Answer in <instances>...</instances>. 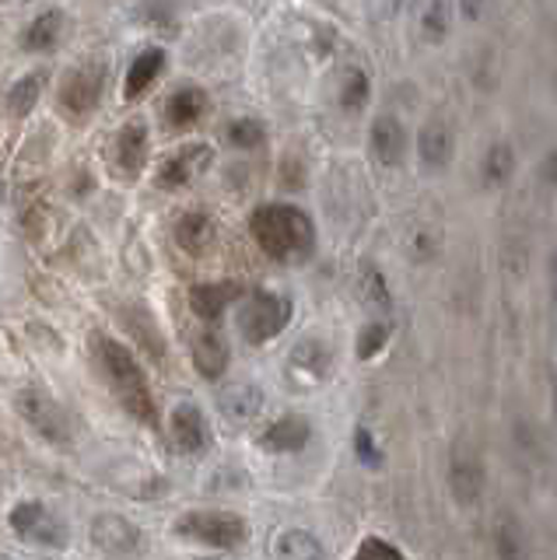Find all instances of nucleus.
<instances>
[{"label": "nucleus", "mask_w": 557, "mask_h": 560, "mask_svg": "<svg viewBox=\"0 0 557 560\" xmlns=\"http://www.w3.org/2000/svg\"><path fill=\"white\" fill-rule=\"evenodd\" d=\"M165 70V52L159 49V46H151V49H144V52H137V60L130 63V70H127V88H124V98L127 102H134V98H141L148 88H151V81L159 78Z\"/></svg>", "instance_id": "19"}, {"label": "nucleus", "mask_w": 557, "mask_h": 560, "mask_svg": "<svg viewBox=\"0 0 557 560\" xmlns=\"http://www.w3.org/2000/svg\"><path fill=\"white\" fill-rule=\"evenodd\" d=\"M95 358L109 389L124 402V410L141 420V424H159V410H154V396L144 378V368L137 364L130 350L113 337H95Z\"/></svg>", "instance_id": "2"}, {"label": "nucleus", "mask_w": 557, "mask_h": 560, "mask_svg": "<svg viewBox=\"0 0 557 560\" xmlns=\"http://www.w3.org/2000/svg\"><path fill=\"white\" fill-rule=\"evenodd\" d=\"M43 84H46V70H32V74H25L22 81H14V88L8 92V113L14 119H25L32 109H36Z\"/></svg>", "instance_id": "21"}, {"label": "nucleus", "mask_w": 557, "mask_h": 560, "mask_svg": "<svg viewBox=\"0 0 557 560\" xmlns=\"http://www.w3.org/2000/svg\"><path fill=\"white\" fill-rule=\"evenodd\" d=\"M63 35H67V14L57 11V8H49L46 14H39L36 22L25 28L22 46L28 52H49V49H57L63 43Z\"/></svg>", "instance_id": "15"}, {"label": "nucleus", "mask_w": 557, "mask_h": 560, "mask_svg": "<svg viewBox=\"0 0 557 560\" xmlns=\"http://www.w3.org/2000/svg\"><path fill=\"white\" fill-rule=\"evenodd\" d=\"M207 95L200 92L197 84H186V88H176V92L169 95L165 102V119H169V127H176V130H189V127H197V122L207 116Z\"/></svg>", "instance_id": "13"}, {"label": "nucleus", "mask_w": 557, "mask_h": 560, "mask_svg": "<svg viewBox=\"0 0 557 560\" xmlns=\"http://www.w3.org/2000/svg\"><path fill=\"white\" fill-rule=\"evenodd\" d=\"M358 557H399L396 547H390V542H379V539H364L358 547Z\"/></svg>", "instance_id": "30"}, {"label": "nucleus", "mask_w": 557, "mask_h": 560, "mask_svg": "<svg viewBox=\"0 0 557 560\" xmlns=\"http://www.w3.org/2000/svg\"><path fill=\"white\" fill-rule=\"evenodd\" d=\"M449 487H452V494H456L460 504L477 501V494H480V466L460 459L456 466H452V472H449Z\"/></svg>", "instance_id": "24"}, {"label": "nucleus", "mask_w": 557, "mask_h": 560, "mask_svg": "<svg viewBox=\"0 0 557 560\" xmlns=\"http://www.w3.org/2000/svg\"><path fill=\"white\" fill-rule=\"evenodd\" d=\"M11 529L19 533L22 539L28 542H49V547H63V539H67V529H63V522L49 512V508L43 501H22V504H14L11 508Z\"/></svg>", "instance_id": "7"}, {"label": "nucleus", "mask_w": 557, "mask_h": 560, "mask_svg": "<svg viewBox=\"0 0 557 560\" xmlns=\"http://www.w3.org/2000/svg\"><path fill=\"white\" fill-rule=\"evenodd\" d=\"M116 162L127 175H137L148 162V127L144 122H127L116 137Z\"/></svg>", "instance_id": "18"}, {"label": "nucleus", "mask_w": 557, "mask_h": 560, "mask_svg": "<svg viewBox=\"0 0 557 560\" xmlns=\"http://www.w3.org/2000/svg\"><path fill=\"white\" fill-rule=\"evenodd\" d=\"M404 144H407L404 127H399L393 116H379L375 127H372V151H375L379 162L396 165L399 158H404Z\"/></svg>", "instance_id": "20"}, {"label": "nucleus", "mask_w": 557, "mask_h": 560, "mask_svg": "<svg viewBox=\"0 0 557 560\" xmlns=\"http://www.w3.org/2000/svg\"><path fill=\"white\" fill-rule=\"evenodd\" d=\"M326 550L320 547L316 539H312L309 533H302V529H291V533H285L281 536V542H277V557H291V560H316V557H323Z\"/></svg>", "instance_id": "25"}, {"label": "nucleus", "mask_w": 557, "mask_h": 560, "mask_svg": "<svg viewBox=\"0 0 557 560\" xmlns=\"http://www.w3.org/2000/svg\"><path fill=\"white\" fill-rule=\"evenodd\" d=\"M214 235H218L214 221L207 214H200V210H194V214H183L179 224H176V242H179V249L189 253V256H204L214 245Z\"/></svg>", "instance_id": "17"}, {"label": "nucleus", "mask_w": 557, "mask_h": 560, "mask_svg": "<svg viewBox=\"0 0 557 560\" xmlns=\"http://www.w3.org/2000/svg\"><path fill=\"white\" fill-rule=\"evenodd\" d=\"M421 162L428 168H442L449 162V154H452V140H449V130L442 127V122H431V127H425L421 133Z\"/></svg>", "instance_id": "22"}, {"label": "nucleus", "mask_w": 557, "mask_h": 560, "mask_svg": "<svg viewBox=\"0 0 557 560\" xmlns=\"http://www.w3.org/2000/svg\"><path fill=\"white\" fill-rule=\"evenodd\" d=\"M102 95H106V63L89 60L67 70V78L60 84V109L71 119H84L98 109Z\"/></svg>", "instance_id": "6"}, {"label": "nucleus", "mask_w": 557, "mask_h": 560, "mask_svg": "<svg viewBox=\"0 0 557 560\" xmlns=\"http://www.w3.org/2000/svg\"><path fill=\"white\" fill-rule=\"evenodd\" d=\"M382 343H386V329L382 326H369L361 332V343H358V354L369 361V358H375L379 350H382Z\"/></svg>", "instance_id": "29"}, {"label": "nucleus", "mask_w": 557, "mask_h": 560, "mask_svg": "<svg viewBox=\"0 0 557 560\" xmlns=\"http://www.w3.org/2000/svg\"><path fill=\"white\" fill-rule=\"evenodd\" d=\"M141 22L151 25V28L172 32V28H176V11H172V4H165V0H148V4L141 8Z\"/></svg>", "instance_id": "28"}, {"label": "nucleus", "mask_w": 557, "mask_h": 560, "mask_svg": "<svg viewBox=\"0 0 557 560\" xmlns=\"http://www.w3.org/2000/svg\"><path fill=\"white\" fill-rule=\"evenodd\" d=\"M218 407H221V417L232 420V424H250V420L264 410V393L250 382H239L218 396Z\"/></svg>", "instance_id": "14"}, {"label": "nucleus", "mask_w": 557, "mask_h": 560, "mask_svg": "<svg viewBox=\"0 0 557 560\" xmlns=\"http://www.w3.org/2000/svg\"><path fill=\"white\" fill-rule=\"evenodd\" d=\"M291 368H305V372L312 375H323L326 372V354H323V347L316 340H305L302 347H294L291 350Z\"/></svg>", "instance_id": "26"}, {"label": "nucleus", "mask_w": 557, "mask_h": 560, "mask_svg": "<svg viewBox=\"0 0 557 560\" xmlns=\"http://www.w3.org/2000/svg\"><path fill=\"white\" fill-rule=\"evenodd\" d=\"M211 162H214V151L207 144H186L172 158H165V165L159 168V186L183 189L189 183H197L200 175L211 168Z\"/></svg>", "instance_id": "8"}, {"label": "nucleus", "mask_w": 557, "mask_h": 560, "mask_svg": "<svg viewBox=\"0 0 557 560\" xmlns=\"http://www.w3.org/2000/svg\"><path fill=\"white\" fill-rule=\"evenodd\" d=\"M176 533L183 539L204 542V547L235 550L250 539V525L246 518L232 512H189L176 522Z\"/></svg>", "instance_id": "4"}, {"label": "nucleus", "mask_w": 557, "mask_h": 560, "mask_svg": "<svg viewBox=\"0 0 557 560\" xmlns=\"http://www.w3.org/2000/svg\"><path fill=\"white\" fill-rule=\"evenodd\" d=\"M194 364H197V372L211 382L224 375V368H229V343H224L218 329L207 326L194 332Z\"/></svg>", "instance_id": "12"}, {"label": "nucleus", "mask_w": 557, "mask_h": 560, "mask_svg": "<svg viewBox=\"0 0 557 560\" xmlns=\"http://www.w3.org/2000/svg\"><path fill=\"white\" fill-rule=\"evenodd\" d=\"M250 228L259 249L277 262H299L309 259L312 249H316V232H312L309 214L291 203L259 207L250 218Z\"/></svg>", "instance_id": "1"}, {"label": "nucleus", "mask_w": 557, "mask_h": 560, "mask_svg": "<svg viewBox=\"0 0 557 560\" xmlns=\"http://www.w3.org/2000/svg\"><path fill=\"white\" fill-rule=\"evenodd\" d=\"M92 542L106 553H119V557L137 553L141 550V529L119 515H102L92 522Z\"/></svg>", "instance_id": "11"}, {"label": "nucleus", "mask_w": 557, "mask_h": 560, "mask_svg": "<svg viewBox=\"0 0 557 560\" xmlns=\"http://www.w3.org/2000/svg\"><path fill=\"white\" fill-rule=\"evenodd\" d=\"M224 140H229L232 148L250 151V148H259L267 140V127L259 119H253V116H239V119L229 122V127H224Z\"/></svg>", "instance_id": "23"}, {"label": "nucleus", "mask_w": 557, "mask_h": 560, "mask_svg": "<svg viewBox=\"0 0 557 560\" xmlns=\"http://www.w3.org/2000/svg\"><path fill=\"white\" fill-rule=\"evenodd\" d=\"M14 410H19L25 417V424L36 434H43L49 445L67 448L74 442V420L67 417V410L49 393L22 389L19 396H14Z\"/></svg>", "instance_id": "3"}, {"label": "nucleus", "mask_w": 557, "mask_h": 560, "mask_svg": "<svg viewBox=\"0 0 557 560\" xmlns=\"http://www.w3.org/2000/svg\"><path fill=\"white\" fill-rule=\"evenodd\" d=\"M291 319V302L281 294H270V291H253L246 294L239 312V332L246 343H267L281 332Z\"/></svg>", "instance_id": "5"}, {"label": "nucleus", "mask_w": 557, "mask_h": 560, "mask_svg": "<svg viewBox=\"0 0 557 560\" xmlns=\"http://www.w3.org/2000/svg\"><path fill=\"white\" fill-rule=\"evenodd\" d=\"M309 420L305 417H281L277 424H270L259 438V445L267 452H277V455H288V452H299L305 442H309Z\"/></svg>", "instance_id": "16"}, {"label": "nucleus", "mask_w": 557, "mask_h": 560, "mask_svg": "<svg viewBox=\"0 0 557 560\" xmlns=\"http://www.w3.org/2000/svg\"><path fill=\"white\" fill-rule=\"evenodd\" d=\"M364 98H369V81H364L361 70L344 78V88H340V105L344 109H361Z\"/></svg>", "instance_id": "27"}, {"label": "nucleus", "mask_w": 557, "mask_h": 560, "mask_svg": "<svg viewBox=\"0 0 557 560\" xmlns=\"http://www.w3.org/2000/svg\"><path fill=\"white\" fill-rule=\"evenodd\" d=\"M172 442H176L179 452H186V455H204L211 448L214 434H211V424H207V417L200 413V407H194V402H179V407L172 410Z\"/></svg>", "instance_id": "9"}, {"label": "nucleus", "mask_w": 557, "mask_h": 560, "mask_svg": "<svg viewBox=\"0 0 557 560\" xmlns=\"http://www.w3.org/2000/svg\"><path fill=\"white\" fill-rule=\"evenodd\" d=\"M242 298H246V288L239 280H218V284H197L189 291V305H194V312L204 323H218Z\"/></svg>", "instance_id": "10"}]
</instances>
